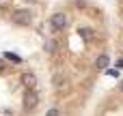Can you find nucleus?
<instances>
[{
	"label": "nucleus",
	"mask_w": 123,
	"mask_h": 116,
	"mask_svg": "<svg viewBox=\"0 0 123 116\" xmlns=\"http://www.w3.org/2000/svg\"><path fill=\"white\" fill-rule=\"evenodd\" d=\"M22 105H24L26 112L35 110V108L39 105V93H37L35 88H32V90H26V93H24V99H22Z\"/></svg>",
	"instance_id": "nucleus-2"
},
{
	"label": "nucleus",
	"mask_w": 123,
	"mask_h": 116,
	"mask_svg": "<svg viewBox=\"0 0 123 116\" xmlns=\"http://www.w3.org/2000/svg\"><path fill=\"white\" fill-rule=\"evenodd\" d=\"M119 88H121V90H123V82H121V84H119Z\"/></svg>",
	"instance_id": "nucleus-12"
},
{
	"label": "nucleus",
	"mask_w": 123,
	"mask_h": 116,
	"mask_svg": "<svg viewBox=\"0 0 123 116\" xmlns=\"http://www.w3.org/2000/svg\"><path fill=\"white\" fill-rule=\"evenodd\" d=\"M4 58H9V60H11V62H15V65H17V62H22V58H19L17 54H13V52H4Z\"/></svg>",
	"instance_id": "nucleus-8"
},
{
	"label": "nucleus",
	"mask_w": 123,
	"mask_h": 116,
	"mask_svg": "<svg viewBox=\"0 0 123 116\" xmlns=\"http://www.w3.org/2000/svg\"><path fill=\"white\" fill-rule=\"evenodd\" d=\"M4 71H6V65H4V62H2V58H0V73H4Z\"/></svg>",
	"instance_id": "nucleus-11"
},
{
	"label": "nucleus",
	"mask_w": 123,
	"mask_h": 116,
	"mask_svg": "<svg viewBox=\"0 0 123 116\" xmlns=\"http://www.w3.org/2000/svg\"><path fill=\"white\" fill-rule=\"evenodd\" d=\"M11 22H13L15 26H30L32 13H30L28 9H15V11L11 13Z\"/></svg>",
	"instance_id": "nucleus-1"
},
{
	"label": "nucleus",
	"mask_w": 123,
	"mask_h": 116,
	"mask_svg": "<svg viewBox=\"0 0 123 116\" xmlns=\"http://www.w3.org/2000/svg\"><path fill=\"white\" fill-rule=\"evenodd\" d=\"M52 86H54L58 93L69 90V77H67L65 73H54V75H52Z\"/></svg>",
	"instance_id": "nucleus-3"
},
{
	"label": "nucleus",
	"mask_w": 123,
	"mask_h": 116,
	"mask_svg": "<svg viewBox=\"0 0 123 116\" xmlns=\"http://www.w3.org/2000/svg\"><path fill=\"white\" fill-rule=\"evenodd\" d=\"M54 50H56V41H54V39H50V41L45 43V52H50V54H52Z\"/></svg>",
	"instance_id": "nucleus-9"
},
{
	"label": "nucleus",
	"mask_w": 123,
	"mask_h": 116,
	"mask_svg": "<svg viewBox=\"0 0 123 116\" xmlns=\"http://www.w3.org/2000/svg\"><path fill=\"white\" fill-rule=\"evenodd\" d=\"M78 32H80V37H82L84 41H93V39H95V32H93L91 28H80Z\"/></svg>",
	"instance_id": "nucleus-7"
},
{
	"label": "nucleus",
	"mask_w": 123,
	"mask_h": 116,
	"mask_svg": "<svg viewBox=\"0 0 123 116\" xmlns=\"http://www.w3.org/2000/svg\"><path fill=\"white\" fill-rule=\"evenodd\" d=\"M67 24H69V19H67L65 13H54V15L50 17V26H52L54 30H65Z\"/></svg>",
	"instance_id": "nucleus-4"
},
{
	"label": "nucleus",
	"mask_w": 123,
	"mask_h": 116,
	"mask_svg": "<svg viewBox=\"0 0 123 116\" xmlns=\"http://www.w3.org/2000/svg\"><path fill=\"white\" fill-rule=\"evenodd\" d=\"M108 65H110V58H108L106 54L97 56V60H95V67H97V69H108Z\"/></svg>",
	"instance_id": "nucleus-6"
},
{
	"label": "nucleus",
	"mask_w": 123,
	"mask_h": 116,
	"mask_svg": "<svg viewBox=\"0 0 123 116\" xmlns=\"http://www.w3.org/2000/svg\"><path fill=\"white\" fill-rule=\"evenodd\" d=\"M22 84L26 86V90H32V88H37V75H35V73H30V71L22 73Z\"/></svg>",
	"instance_id": "nucleus-5"
},
{
	"label": "nucleus",
	"mask_w": 123,
	"mask_h": 116,
	"mask_svg": "<svg viewBox=\"0 0 123 116\" xmlns=\"http://www.w3.org/2000/svg\"><path fill=\"white\" fill-rule=\"evenodd\" d=\"M45 116H61V110H58V108H50V110L45 112Z\"/></svg>",
	"instance_id": "nucleus-10"
}]
</instances>
